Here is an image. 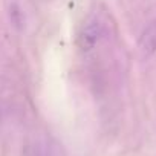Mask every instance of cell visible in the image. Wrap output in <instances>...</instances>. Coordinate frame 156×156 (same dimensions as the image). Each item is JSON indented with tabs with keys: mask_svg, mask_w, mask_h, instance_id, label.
<instances>
[{
	"mask_svg": "<svg viewBox=\"0 0 156 156\" xmlns=\"http://www.w3.org/2000/svg\"><path fill=\"white\" fill-rule=\"evenodd\" d=\"M138 51L144 58L151 57L156 52V25H148L138 40Z\"/></svg>",
	"mask_w": 156,
	"mask_h": 156,
	"instance_id": "2",
	"label": "cell"
},
{
	"mask_svg": "<svg viewBox=\"0 0 156 156\" xmlns=\"http://www.w3.org/2000/svg\"><path fill=\"white\" fill-rule=\"evenodd\" d=\"M101 34H103V28H101L100 22L95 20V22L87 23L81 29L80 35H78V46H80V49L84 51V52L92 51L98 44V41L101 38Z\"/></svg>",
	"mask_w": 156,
	"mask_h": 156,
	"instance_id": "1",
	"label": "cell"
},
{
	"mask_svg": "<svg viewBox=\"0 0 156 156\" xmlns=\"http://www.w3.org/2000/svg\"><path fill=\"white\" fill-rule=\"evenodd\" d=\"M9 19H11V25L17 29V31H23L26 28V16L25 11L22 9V6L17 2H12L9 6Z\"/></svg>",
	"mask_w": 156,
	"mask_h": 156,
	"instance_id": "3",
	"label": "cell"
}]
</instances>
